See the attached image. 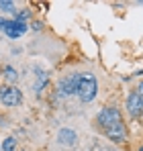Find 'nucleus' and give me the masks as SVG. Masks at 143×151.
Masks as SVG:
<instances>
[{
    "label": "nucleus",
    "instance_id": "nucleus-1",
    "mask_svg": "<svg viewBox=\"0 0 143 151\" xmlns=\"http://www.w3.org/2000/svg\"><path fill=\"white\" fill-rule=\"evenodd\" d=\"M96 78L92 74H80V84H78V96L82 102H92L96 98Z\"/></svg>",
    "mask_w": 143,
    "mask_h": 151
},
{
    "label": "nucleus",
    "instance_id": "nucleus-15",
    "mask_svg": "<svg viewBox=\"0 0 143 151\" xmlns=\"http://www.w3.org/2000/svg\"><path fill=\"white\" fill-rule=\"evenodd\" d=\"M4 27H6V21H4V19H0V31H4Z\"/></svg>",
    "mask_w": 143,
    "mask_h": 151
},
{
    "label": "nucleus",
    "instance_id": "nucleus-11",
    "mask_svg": "<svg viewBox=\"0 0 143 151\" xmlns=\"http://www.w3.org/2000/svg\"><path fill=\"white\" fill-rule=\"evenodd\" d=\"M0 10H4V12H14V2H8V0H0Z\"/></svg>",
    "mask_w": 143,
    "mask_h": 151
},
{
    "label": "nucleus",
    "instance_id": "nucleus-9",
    "mask_svg": "<svg viewBox=\"0 0 143 151\" xmlns=\"http://www.w3.org/2000/svg\"><path fill=\"white\" fill-rule=\"evenodd\" d=\"M4 78H6L10 84H14V82L19 80V74H17V70H14V68H10V65H8V68L4 70Z\"/></svg>",
    "mask_w": 143,
    "mask_h": 151
},
{
    "label": "nucleus",
    "instance_id": "nucleus-14",
    "mask_svg": "<svg viewBox=\"0 0 143 151\" xmlns=\"http://www.w3.org/2000/svg\"><path fill=\"white\" fill-rule=\"evenodd\" d=\"M137 90H139L137 94H139V96H141V98H143V82H141V84H139V88H137Z\"/></svg>",
    "mask_w": 143,
    "mask_h": 151
},
{
    "label": "nucleus",
    "instance_id": "nucleus-13",
    "mask_svg": "<svg viewBox=\"0 0 143 151\" xmlns=\"http://www.w3.org/2000/svg\"><path fill=\"white\" fill-rule=\"evenodd\" d=\"M33 29H35V31H41V29H43V25H41L39 21H35V23H33Z\"/></svg>",
    "mask_w": 143,
    "mask_h": 151
},
{
    "label": "nucleus",
    "instance_id": "nucleus-10",
    "mask_svg": "<svg viewBox=\"0 0 143 151\" xmlns=\"http://www.w3.org/2000/svg\"><path fill=\"white\" fill-rule=\"evenodd\" d=\"M14 149H17V141H14L12 137L4 139V143H2V151H14Z\"/></svg>",
    "mask_w": 143,
    "mask_h": 151
},
{
    "label": "nucleus",
    "instance_id": "nucleus-2",
    "mask_svg": "<svg viewBox=\"0 0 143 151\" xmlns=\"http://www.w3.org/2000/svg\"><path fill=\"white\" fill-rule=\"evenodd\" d=\"M98 125L102 127L104 131H108V129H115V127H121L123 125V116H121V112L117 108H104V110H100V114H98Z\"/></svg>",
    "mask_w": 143,
    "mask_h": 151
},
{
    "label": "nucleus",
    "instance_id": "nucleus-4",
    "mask_svg": "<svg viewBox=\"0 0 143 151\" xmlns=\"http://www.w3.org/2000/svg\"><path fill=\"white\" fill-rule=\"evenodd\" d=\"M127 110H129L133 116H141L143 114V98L137 92L129 94V98H127Z\"/></svg>",
    "mask_w": 143,
    "mask_h": 151
},
{
    "label": "nucleus",
    "instance_id": "nucleus-7",
    "mask_svg": "<svg viewBox=\"0 0 143 151\" xmlns=\"http://www.w3.org/2000/svg\"><path fill=\"white\" fill-rule=\"evenodd\" d=\"M57 141H59V145H64V147H74V145L78 143V135H76L72 129H61V131L57 133Z\"/></svg>",
    "mask_w": 143,
    "mask_h": 151
},
{
    "label": "nucleus",
    "instance_id": "nucleus-8",
    "mask_svg": "<svg viewBox=\"0 0 143 151\" xmlns=\"http://www.w3.org/2000/svg\"><path fill=\"white\" fill-rule=\"evenodd\" d=\"M106 137L110 139V141H115V143H123L125 139H127V131H125V127H115V129H108L106 131Z\"/></svg>",
    "mask_w": 143,
    "mask_h": 151
},
{
    "label": "nucleus",
    "instance_id": "nucleus-12",
    "mask_svg": "<svg viewBox=\"0 0 143 151\" xmlns=\"http://www.w3.org/2000/svg\"><path fill=\"white\" fill-rule=\"evenodd\" d=\"M27 19H31V10H21V12H17V21H19V23H25Z\"/></svg>",
    "mask_w": 143,
    "mask_h": 151
},
{
    "label": "nucleus",
    "instance_id": "nucleus-16",
    "mask_svg": "<svg viewBox=\"0 0 143 151\" xmlns=\"http://www.w3.org/2000/svg\"><path fill=\"white\" fill-rule=\"evenodd\" d=\"M139 151H143V147H139Z\"/></svg>",
    "mask_w": 143,
    "mask_h": 151
},
{
    "label": "nucleus",
    "instance_id": "nucleus-6",
    "mask_svg": "<svg viewBox=\"0 0 143 151\" xmlns=\"http://www.w3.org/2000/svg\"><path fill=\"white\" fill-rule=\"evenodd\" d=\"M78 84H80V74H74L59 82V90H61V94H74V92H78Z\"/></svg>",
    "mask_w": 143,
    "mask_h": 151
},
{
    "label": "nucleus",
    "instance_id": "nucleus-3",
    "mask_svg": "<svg viewBox=\"0 0 143 151\" xmlns=\"http://www.w3.org/2000/svg\"><path fill=\"white\" fill-rule=\"evenodd\" d=\"M21 100H23V96H21V90L19 88H14V86L0 88V102L2 104H6V106H19Z\"/></svg>",
    "mask_w": 143,
    "mask_h": 151
},
{
    "label": "nucleus",
    "instance_id": "nucleus-5",
    "mask_svg": "<svg viewBox=\"0 0 143 151\" xmlns=\"http://www.w3.org/2000/svg\"><path fill=\"white\" fill-rule=\"evenodd\" d=\"M27 23H19V21H6V27H4V33L10 37V39H17L21 37L23 33H27Z\"/></svg>",
    "mask_w": 143,
    "mask_h": 151
}]
</instances>
